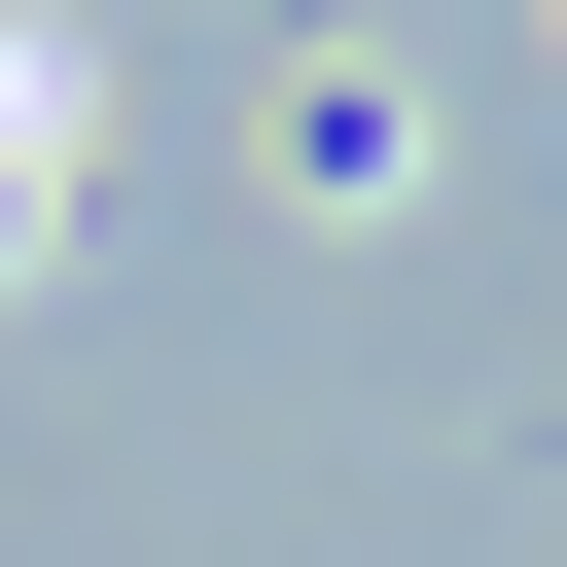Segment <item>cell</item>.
<instances>
[{"instance_id":"1","label":"cell","mask_w":567,"mask_h":567,"mask_svg":"<svg viewBox=\"0 0 567 567\" xmlns=\"http://www.w3.org/2000/svg\"><path fill=\"white\" fill-rule=\"evenodd\" d=\"M71 142H106V106H71V35H0V284L71 248Z\"/></svg>"}]
</instances>
